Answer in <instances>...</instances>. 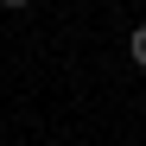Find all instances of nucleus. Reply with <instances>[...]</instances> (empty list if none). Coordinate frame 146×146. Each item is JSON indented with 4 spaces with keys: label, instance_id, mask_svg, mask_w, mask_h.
<instances>
[{
    "label": "nucleus",
    "instance_id": "f257e3e1",
    "mask_svg": "<svg viewBox=\"0 0 146 146\" xmlns=\"http://www.w3.org/2000/svg\"><path fill=\"white\" fill-rule=\"evenodd\" d=\"M127 57H133V64L146 70V26H133V38H127Z\"/></svg>",
    "mask_w": 146,
    "mask_h": 146
},
{
    "label": "nucleus",
    "instance_id": "f03ea898",
    "mask_svg": "<svg viewBox=\"0 0 146 146\" xmlns=\"http://www.w3.org/2000/svg\"><path fill=\"white\" fill-rule=\"evenodd\" d=\"M0 7H7V13H26V7H32V0H0Z\"/></svg>",
    "mask_w": 146,
    "mask_h": 146
}]
</instances>
